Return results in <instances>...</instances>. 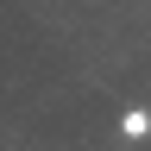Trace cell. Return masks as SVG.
Segmentation results:
<instances>
[{"mask_svg":"<svg viewBox=\"0 0 151 151\" xmlns=\"http://www.w3.org/2000/svg\"><path fill=\"white\" fill-rule=\"evenodd\" d=\"M120 139H151V113L145 107H126L120 113Z\"/></svg>","mask_w":151,"mask_h":151,"instance_id":"obj_1","label":"cell"}]
</instances>
